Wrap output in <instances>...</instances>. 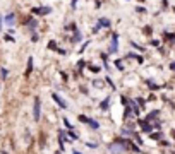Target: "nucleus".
Wrapping results in <instances>:
<instances>
[{"mask_svg": "<svg viewBox=\"0 0 175 154\" xmlns=\"http://www.w3.org/2000/svg\"><path fill=\"white\" fill-rule=\"evenodd\" d=\"M143 33H144L146 36H151V34H153V28H151V26H144V28H143Z\"/></svg>", "mask_w": 175, "mask_h": 154, "instance_id": "21", "label": "nucleus"}, {"mask_svg": "<svg viewBox=\"0 0 175 154\" xmlns=\"http://www.w3.org/2000/svg\"><path fill=\"white\" fill-rule=\"evenodd\" d=\"M129 101H131V99H127V96H124V94H120V103H122L124 106H129Z\"/></svg>", "mask_w": 175, "mask_h": 154, "instance_id": "24", "label": "nucleus"}, {"mask_svg": "<svg viewBox=\"0 0 175 154\" xmlns=\"http://www.w3.org/2000/svg\"><path fill=\"white\" fill-rule=\"evenodd\" d=\"M67 133L70 135V139H74V141H76V139H79V135L74 132V130H67Z\"/></svg>", "mask_w": 175, "mask_h": 154, "instance_id": "31", "label": "nucleus"}, {"mask_svg": "<svg viewBox=\"0 0 175 154\" xmlns=\"http://www.w3.org/2000/svg\"><path fill=\"white\" fill-rule=\"evenodd\" d=\"M160 145H163V147H168V145H170V142H168V141H160Z\"/></svg>", "mask_w": 175, "mask_h": 154, "instance_id": "35", "label": "nucleus"}, {"mask_svg": "<svg viewBox=\"0 0 175 154\" xmlns=\"http://www.w3.org/2000/svg\"><path fill=\"white\" fill-rule=\"evenodd\" d=\"M132 137L136 139V144H137V145H143V144H144V142H143V139H141V135H139L137 132H134V133H132Z\"/></svg>", "mask_w": 175, "mask_h": 154, "instance_id": "18", "label": "nucleus"}, {"mask_svg": "<svg viewBox=\"0 0 175 154\" xmlns=\"http://www.w3.org/2000/svg\"><path fill=\"white\" fill-rule=\"evenodd\" d=\"M163 38L166 41H175V33H163Z\"/></svg>", "mask_w": 175, "mask_h": 154, "instance_id": "17", "label": "nucleus"}, {"mask_svg": "<svg viewBox=\"0 0 175 154\" xmlns=\"http://www.w3.org/2000/svg\"><path fill=\"white\" fill-rule=\"evenodd\" d=\"M131 113H132V108H131V106H126V111H124V118H126V120L129 116H132Z\"/></svg>", "mask_w": 175, "mask_h": 154, "instance_id": "23", "label": "nucleus"}, {"mask_svg": "<svg viewBox=\"0 0 175 154\" xmlns=\"http://www.w3.org/2000/svg\"><path fill=\"white\" fill-rule=\"evenodd\" d=\"M88 125H89L93 130H98V128H100V122L95 120V118H89V123H88Z\"/></svg>", "mask_w": 175, "mask_h": 154, "instance_id": "16", "label": "nucleus"}, {"mask_svg": "<svg viewBox=\"0 0 175 154\" xmlns=\"http://www.w3.org/2000/svg\"><path fill=\"white\" fill-rule=\"evenodd\" d=\"M62 79H64V81H67V79H69V75L65 74V72H62Z\"/></svg>", "mask_w": 175, "mask_h": 154, "instance_id": "42", "label": "nucleus"}, {"mask_svg": "<svg viewBox=\"0 0 175 154\" xmlns=\"http://www.w3.org/2000/svg\"><path fill=\"white\" fill-rule=\"evenodd\" d=\"M131 46H132L134 50H137V51H144V48H143L139 43H136V41H131Z\"/></svg>", "mask_w": 175, "mask_h": 154, "instance_id": "19", "label": "nucleus"}, {"mask_svg": "<svg viewBox=\"0 0 175 154\" xmlns=\"http://www.w3.org/2000/svg\"><path fill=\"white\" fill-rule=\"evenodd\" d=\"M72 154H82V153H79V151H76V149H74V151H72Z\"/></svg>", "mask_w": 175, "mask_h": 154, "instance_id": "45", "label": "nucleus"}, {"mask_svg": "<svg viewBox=\"0 0 175 154\" xmlns=\"http://www.w3.org/2000/svg\"><path fill=\"white\" fill-rule=\"evenodd\" d=\"M146 84H148V89H149V91H158V89H160V86H158L153 79H148Z\"/></svg>", "mask_w": 175, "mask_h": 154, "instance_id": "12", "label": "nucleus"}, {"mask_svg": "<svg viewBox=\"0 0 175 154\" xmlns=\"http://www.w3.org/2000/svg\"><path fill=\"white\" fill-rule=\"evenodd\" d=\"M55 154H62V153H60V151H57V153H55Z\"/></svg>", "mask_w": 175, "mask_h": 154, "instance_id": "46", "label": "nucleus"}, {"mask_svg": "<svg viewBox=\"0 0 175 154\" xmlns=\"http://www.w3.org/2000/svg\"><path fill=\"white\" fill-rule=\"evenodd\" d=\"M98 24H100L101 28H110V26H112L110 19H107V17H100V19H98Z\"/></svg>", "mask_w": 175, "mask_h": 154, "instance_id": "13", "label": "nucleus"}, {"mask_svg": "<svg viewBox=\"0 0 175 154\" xmlns=\"http://www.w3.org/2000/svg\"><path fill=\"white\" fill-rule=\"evenodd\" d=\"M89 70H91V72H95V74H98V72L101 70V69H100L98 65H89Z\"/></svg>", "mask_w": 175, "mask_h": 154, "instance_id": "32", "label": "nucleus"}, {"mask_svg": "<svg viewBox=\"0 0 175 154\" xmlns=\"http://www.w3.org/2000/svg\"><path fill=\"white\" fill-rule=\"evenodd\" d=\"M24 24H26V26H28L29 29H31L33 33H34V29L38 28V19H34V17H28V19L24 21Z\"/></svg>", "mask_w": 175, "mask_h": 154, "instance_id": "7", "label": "nucleus"}, {"mask_svg": "<svg viewBox=\"0 0 175 154\" xmlns=\"http://www.w3.org/2000/svg\"><path fill=\"white\" fill-rule=\"evenodd\" d=\"M70 41H72V43H79V41H82V34H81V31H74V36H72V38H70Z\"/></svg>", "mask_w": 175, "mask_h": 154, "instance_id": "14", "label": "nucleus"}, {"mask_svg": "<svg viewBox=\"0 0 175 154\" xmlns=\"http://www.w3.org/2000/svg\"><path fill=\"white\" fill-rule=\"evenodd\" d=\"M86 145L89 147V149H96V147H98V142H86Z\"/></svg>", "mask_w": 175, "mask_h": 154, "instance_id": "33", "label": "nucleus"}, {"mask_svg": "<svg viewBox=\"0 0 175 154\" xmlns=\"http://www.w3.org/2000/svg\"><path fill=\"white\" fill-rule=\"evenodd\" d=\"M158 115H160V110H153V111H149L148 115H146V118H144V120H146V122H149V123H151V122H155L156 118H158Z\"/></svg>", "mask_w": 175, "mask_h": 154, "instance_id": "10", "label": "nucleus"}, {"mask_svg": "<svg viewBox=\"0 0 175 154\" xmlns=\"http://www.w3.org/2000/svg\"><path fill=\"white\" fill-rule=\"evenodd\" d=\"M149 137H151L153 141H161V135H160V133H156V132H151V133H149Z\"/></svg>", "mask_w": 175, "mask_h": 154, "instance_id": "26", "label": "nucleus"}, {"mask_svg": "<svg viewBox=\"0 0 175 154\" xmlns=\"http://www.w3.org/2000/svg\"><path fill=\"white\" fill-rule=\"evenodd\" d=\"M108 151L113 153V154H120V153H124V151H127V145H124V144H120L115 141V142L108 144Z\"/></svg>", "mask_w": 175, "mask_h": 154, "instance_id": "1", "label": "nucleus"}, {"mask_svg": "<svg viewBox=\"0 0 175 154\" xmlns=\"http://www.w3.org/2000/svg\"><path fill=\"white\" fill-rule=\"evenodd\" d=\"M4 22H5V24H7V26H12V24H14V22H16V16H14V14H12V12H10V14H7V16H5V17H4Z\"/></svg>", "mask_w": 175, "mask_h": 154, "instance_id": "11", "label": "nucleus"}, {"mask_svg": "<svg viewBox=\"0 0 175 154\" xmlns=\"http://www.w3.org/2000/svg\"><path fill=\"white\" fill-rule=\"evenodd\" d=\"M137 123H139V128H141V132H143V133H148V135L153 132V128H155V127H153V123L146 122V120H137Z\"/></svg>", "mask_w": 175, "mask_h": 154, "instance_id": "3", "label": "nucleus"}, {"mask_svg": "<svg viewBox=\"0 0 175 154\" xmlns=\"http://www.w3.org/2000/svg\"><path fill=\"white\" fill-rule=\"evenodd\" d=\"M110 101H112V96H107L105 99H101V103H100V110H101V111H107L108 108H110Z\"/></svg>", "mask_w": 175, "mask_h": 154, "instance_id": "9", "label": "nucleus"}, {"mask_svg": "<svg viewBox=\"0 0 175 154\" xmlns=\"http://www.w3.org/2000/svg\"><path fill=\"white\" fill-rule=\"evenodd\" d=\"M58 53H60V55H67V50H64V48H58Z\"/></svg>", "mask_w": 175, "mask_h": 154, "instance_id": "38", "label": "nucleus"}, {"mask_svg": "<svg viewBox=\"0 0 175 154\" xmlns=\"http://www.w3.org/2000/svg\"><path fill=\"white\" fill-rule=\"evenodd\" d=\"M165 7H168V0H163V9Z\"/></svg>", "mask_w": 175, "mask_h": 154, "instance_id": "44", "label": "nucleus"}, {"mask_svg": "<svg viewBox=\"0 0 175 154\" xmlns=\"http://www.w3.org/2000/svg\"><path fill=\"white\" fill-rule=\"evenodd\" d=\"M31 72H33V57H29V58H28V67H26V74H24V75L29 77V75H31Z\"/></svg>", "mask_w": 175, "mask_h": 154, "instance_id": "15", "label": "nucleus"}, {"mask_svg": "<svg viewBox=\"0 0 175 154\" xmlns=\"http://www.w3.org/2000/svg\"><path fill=\"white\" fill-rule=\"evenodd\" d=\"M151 45H153V46H158V45H160V41H158V40H153V41H151Z\"/></svg>", "mask_w": 175, "mask_h": 154, "instance_id": "41", "label": "nucleus"}, {"mask_svg": "<svg viewBox=\"0 0 175 154\" xmlns=\"http://www.w3.org/2000/svg\"><path fill=\"white\" fill-rule=\"evenodd\" d=\"M132 133H134V128H132V127L124 125V127L120 128V135H122V137H132Z\"/></svg>", "mask_w": 175, "mask_h": 154, "instance_id": "8", "label": "nucleus"}, {"mask_svg": "<svg viewBox=\"0 0 175 154\" xmlns=\"http://www.w3.org/2000/svg\"><path fill=\"white\" fill-rule=\"evenodd\" d=\"M77 120H79L81 123H86V125L89 123V118H88L86 115H77Z\"/></svg>", "mask_w": 175, "mask_h": 154, "instance_id": "22", "label": "nucleus"}, {"mask_svg": "<svg viewBox=\"0 0 175 154\" xmlns=\"http://www.w3.org/2000/svg\"><path fill=\"white\" fill-rule=\"evenodd\" d=\"M84 67H86V62H84V60H79V62H77V69H79V74H81V70H82Z\"/></svg>", "mask_w": 175, "mask_h": 154, "instance_id": "29", "label": "nucleus"}, {"mask_svg": "<svg viewBox=\"0 0 175 154\" xmlns=\"http://www.w3.org/2000/svg\"><path fill=\"white\" fill-rule=\"evenodd\" d=\"M174 12H175V7H174Z\"/></svg>", "mask_w": 175, "mask_h": 154, "instance_id": "47", "label": "nucleus"}, {"mask_svg": "<svg viewBox=\"0 0 175 154\" xmlns=\"http://www.w3.org/2000/svg\"><path fill=\"white\" fill-rule=\"evenodd\" d=\"M33 118H34V122H38L41 118V99L38 96L34 98V104H33Z\"/></svg>", "mask_w": 175, "mask_h": 154, "instance_id": "2", "label": "nucleus"}, {"mask_svg": "<svg viewBox=\"0 0 175 154\" xmlns=\"http://www.w3.org/2000/svg\"><path fill=\"white\" fill-rule=\"evenodd\" d=\"M136 103L141 106V108H144V104H146V99L144 98H136Z\"/></svg>", "mask_w": 175, "mask_h": 154, "instance_id": "28", "label": "nucleus"}, {"mask_svg": "<svg viewBox=\"0 0 175 154\" xmlns=\"http://www.w3.org/2000/svg\"><path fill=\"white\" fill-rule=\"evenodd\" d=\"M31 40H33V41H34V43H36V41L39 40V36H38V34H36V33H33V36H31Z\"/></svg>", "mask_w": 175, "mask_h": 154, "instance_id": "36", "label": "nucleus"}, {"mask_svg": "<svg viewBox=\"0 0 175 154\" xmlns=\"http://www.w3.org/2000/svg\"><path fill=\"white\" fill-rule=\"evenodd\" d=\"M136 12H146L144 7H136Z\"/></svg>", "mask_w": 175, "mask_h": 154, "instance_id": "39", "label": "nucleus"}, {"mask_svg": "<svg viewBox=\"0 0 175 154\" xmlns=\"http://www.w3.org/2000/svg\"><path fill=\"white\" fill-rule=\"evenodd\" d=\"M70 4H72V9H76V7H77V0H72Z\"/></svg>", "mask_w": 175, "mask_h": 154, "instance_id": "40", "label": "nucleus"}, {"mask_svg": "<svg viewBox=\"0 0 175 154\" xmlns=\"http://www.w3.org/2000/svg\"><path fill=\"white\" fill-rule=\"evenodd\" d=\"M48 50H53V51H57L58 50V46H57V41H48Z\"/></svg>", "mask_w": 175, "mask_h": 154, "instance_id": "20", "label": "nucleus"}, {"mask_svg": "<svg viewBox=\"0 0 175 154\" xmlns=\"http://www.w3.org/2000/svg\"><path fill=\"white\" fill-rule=\"evenodd\" d=\"M115 67L118 69V70H124V62L120 60V58H118V60H115Z\"/></svg>", "mask_w": 175, "mask_h": 154, "instance_id": "25", "label": "nucleus"}, {"mask_svg": "<svg viewBox=\"0 0 175 154\" xmlns=\"http://www.w3.org/2000/svg\"><path fill=\"white\" fill-rule=\"evenodd\" d=\"M118 51V34L117 33H112V43H110V48H108V53L113 55Z\"/></svg>", "mask_w": 175, "mask_h": 154, "instance_id": "4", "label": "nucleus"}, {"mask_svg": "<svg viewBox=\"0 0 175 154\" xmlns=\"http://www.w3.org/2000/svg\"><path fill=\"white\" fill-rule=\"evenodd\" d=\"M52 99H53V101L57 103V104L60 106V108H62V110H67V108H69V104H67L65 101H64V99H62L60 96H58L57 92H52Z\"/></svg>", "mask_w": 175, "mask_h": 154, "instance_id": "5", "label": "nucleus"}, {"mask_svg": "<svg viewBox=\"0 0 175 154\" xmlns=\"http://www.w3.org/2000/svg\"><path fill=\"white\" fill-rule=\"evenodd\" d=\"M31 12L33 14H38V16H48L50 12H52V9L50 7H33Z\"/></svg>", "mask_w": 175, "mask_h": 154, "instance_id": "6", "label": "nucleus"}, {"mask_svg": "<svg viewBox=\"0 0 175 154\" xmlns=\"http://www.w3.org/2000/svg\"><path fill=\"white\" fill-rule=\"evenodd\" d=\"M170 70L175 72V62H172V63H170Z\"/></svg>", "mask_w": 175, "mask_h": 154, "instance_id": "43", "label": "nucleus"}, {"mask_svg": "<svg viewBox=\"0 0 175 154\" xmlns=\"http://www.w3.org/2000/svg\"><path fill=\"white\" fill-rule=\"evenodd\" d=\"M7 75H9V70H7V69H2V70H0V77H2V79H7Z\"/></svg>", "mask_w": 175, "mask_h": 154, "instance_id": "30", "label": "nucleus"}, {"mask_svg": "<svg viewBox=\"0 0 175 154\" xmlns=\"http://www.w3.org/2000/svg\"><path fill=\"white\" fill-rule=\"evenodd\" d=\"M136 60H137V63H143V62H144V58H143V55H137Z\"/></svg>", "mask_w": 175, "mask_h": 154, "instance_id": "37", "label": "nucleus"}, {"mask_svg": "<svg viewBox=\"0 0 175 154\" xmlns=\"http://www.w3.org/2000/svg\"><path fill=\"white\" fill-rule=\"evenodd\" d=\"M105 81L108 82V86H110V87H112V89H115V84H113V81H112V79H110V77H108V75H107V79H105Z\"/></svg>", "mask_w": 175, "mask_h": 154, "instance_id": "34", "label": "nucleus"}, {"mask_svg": "<svg viewBox=\"0 0 175 154\" xmlns=\"http://www.w3.org/2000/svg\"><path fill=\"white\" fill-rule=\"evenodd\" d=\"M64 125H65V130H72V123L69 122L65 116H64Z\"/></svg>", "mask_w": 175, "mask_h": 154, "instance_id": "27", "label": "nucleus"}]
</instances>
